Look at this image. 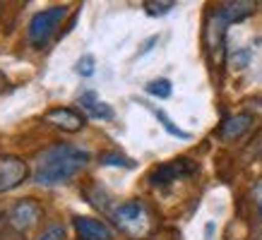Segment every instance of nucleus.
<instances>
[{
  "mask_svg": "<svg viewBox=\"0 0 262 240\" xmlns=\"http://www.w3.org/2000/svg\"><path fill=\"white\" fill-rule=\"evenodd\" d=\"M89 154L72 144H53L46 152H41L34 163V180L39 185H60L75 178L87 166Z\"/></svg>",
  "mask_w": 262,
  "mask_h": 240,
  "instance_id": "1",
  "label": "nucleus"
},
{
  "mask_svg": "<svg viewBox=\"0 0 262 240\" xmlns=\"http://www.w3.org/2000/svg\"><path fill=\"white\" fill-rule=\"evenodd\" d=\"M113 224L118 226L120 233H125L130 240H144L149 238L154 231V214L149 211V207L140 200L123 202L113 209Z\"/></svg>",
  "mask_w": 262,
  "mask_h": 240,
  "instance_id": "2",
  "label": "nucleus"
},
{
  "mask_svg": "<svg viewBox=\"0 0 262 240\" xmlns=\"http://www.w3.org/2000/svg\"><path fill=\"white\" fill-rule=\"evenodd\" d=\"M68 15V8L65 5H53L48 10H41L29 19V27H27V39L34 48H43L48 41L53 39V34L58 32L60 22Z\"/></svg>",
  "mask_w": 262,
  "mask_h": 240,
  "instance_id": "3",
  "label": "nucleus"
},
{
  "mask_svg": "<svg viewBox=\"0 0 262 240\" xmlns=\"http://www.w3.org/2000/svg\"><path fill=\"white\" fill-rule=\"evenodd\" d=\"M226 29H229V19L219 12V8L212 10L207 15L205 22V48L207 56L214 65H222L224 53H226Z\"/></svg>",
  "mask_w": 262,
  "mask_h": 240,
  "instance_id": "4",
  "label": "nucleus"
},
{
  "mask_svg": "<svg viewBox=\"0 0 262 240\" xmlns=\"http://www.w3.org/2000/svg\"><path fill=\"white\" fill-rule=\"evenodd\" d=\"M198 171V163L190 159H173L168 163H161L149 173V183L157 185V187H164V185H171L176 180H183V178L192 176Z\"/></svg>",
  "mask_w": 262,
  "mask_h": 240,
  "instance_id": "5",
  "label": "nucleus"
},
{
  "mask_svg": "<svg viewBox=\"0 0 262 240\" xmlns=\"http://www.w3.org/2000/svg\"><path fill=\"white\" fill-rule=\"evenodd\" d=\"M41 219V204L34 200H22L17 202L15 207L10 209L8 214V224L15 228L17 233H27L32 226L39 224Z\"/></svg>",
  "mask_w": 262,
  "mask_h": 240,
  "instance_id": "6",
  "label": "nucleus"
},
{
  "mask_svg": "<svg viewBox=\"0 0 262 240\" xmlns=\"http://www.w3.org/2000/svg\"><path fill=\"white\" fill-rule=\"evenodd\" d=\"M27 178V163L17 156H0V195L19 187Z\"/></svg>",
  "mask_w": 262,
  "mask_h": 240,
  "instance_id": "7",
  "label": "nucleus"
},
{
  "mask_svg": "<svg viewBox=\"0 0 262 240\" xmlns=\"http://www.w3.org/2000/svg\"><path fill=\"white\" fill-rule=\"evenodd\" d=\"M75 231L80 240H111V228L92 216H77L75 219Z\"/></svg>",
  "mask_w": 262,
  "mask_h": 240,
  "instance_id": "8",
  "label": "nucleus"
},
{
  "mask_svg": "<svg viewBox=\"0 0 262 240\" xmlns=\"http://www.w3.org/2000/svg\"><path fill=\"white\" fill-rule=\"evenodd\" d=\"M46 120L51 125L65 130V132H80L84 128V115H80L72 108H53L46 113Z\"/></svg>",
  "mask_w": 262,
  "mask_h": 240,
  "instance_id": "9",
  "label": "nucleus"
},
{
  "mask_svg": "<svg viewBox=\"0 0 262 240\" xmlns=\"http://www.w3.org/2000/svg\"><path fill=\"white\" fill-rule=\"evenodd\" d=\"M80 106L84 108V113H87L89 118H96V120H111L113 118V108L108 104H103L94 91H84V94L80 96Z\"/></svg>",
  "mask_w": 262,
  "mask_h": 240,
  "instance_id": "10",
  "label": "nucleus"
},
{
  "mask_svg": "<svg viewBox=\"0 0 262 240\" xmlns=\"http://www.w3.org/2000/svg\"><path fill=\"white\" fill-rule=\"evenodd\" d=\"M250 123H253V118H250L248 113L229 115V118L222 123V128H219V137H222V139H238V137L250 128Z\"/></svg>",
  "mask_w": 262,
  "mask_h": 240,
  "instance_id": "11",
  "label": "nucleus"
},
{
  "mask_svg": "<svg viewBox=\"0 0 262 240\" xmlns=\"http://www.w3.org/2000/svg\"><path fill=\"white\" fill-rule=\"evenodd\" d=\"M255 10H257V3H253V0H238V3H224V5H219V12L229 19V24L246 19V17L253 15Z\"/></svg>",
  "mask_w": 262,
  "mask_h": 240,
  "instance_id": "12",
  "label": "nucleus"
},
{
  "mask_svg": "<svg viewBox=\"0 0 262 240\" xmlns=\"http://www.w3.org/2000/svg\"><path fill=\"white\" fill-rule=\"evenodd\" d=\"M154 115L159 118V123L164 125V130H166L168 135H173V137H178V139H190V132H185V130H181L178 125H173V120L168 118L164 111H159V108H154Z\"/></svg>",
  "mask_w": 262,
  "mask_h": 240,
  "instance_id": "13",
  "label": "nucleus"
},
{
  "mask_svg": "<svg viewBox=\"0 0 262 240\" xmlns=\"http://www.w3.org/2000/svg\"><path fill=\"white\" fill-rule=\"evenodd\" d=\"M250 204H253V211H255V221L262 228V178L255 180L253 187H250Z\"/></svg>",
  "mask_w": 262,
  "mask_h": 240,
  "instance_id": "14",
  "label": "nucleus"
},
{
  "mask_svg": "<svg viewBox=\"0 0 262 240\" xmlns=\"http://www.w3.org/2000/svg\"><path fill=\"white\" fill-rule=\"evenodd\" d=\"M103 166H120V168H135V161L123 156V154H101V159H99Z\"/></svg>",
  "mask_w": 262,
  "mask_h": 240,
  "instance_id": "15",
  "label": "nucleus"
},
{
  "mask_svg": "<svg viewBox=\"0 0 262 240\" xmlns=\"http://www.w3.org/2000/svg\"><path fill=\"white\" fill-rule=\"evenodd\" d=\"M147 94L159 96V99H168L171 96V82L168 80H151L147 84Z\"/></svg>",
  "mask_w": 262,
  "mask_h": 240,
  "instance_id": "16",
  "label": "nucleus"
},
{
  "mask_svg": "<svg viewBox=\"0 0 262 240\" xmlns=\"http://www.w3.org/2000/svg\"><path fill=\"white\" fill-rule=\"evenodd\" d=\"M171 8H176V3H171V0H166V3L147 0V3H144V12H147V15H151V17L166 15V12H171Z\"/></svg>",
  "mask_w": 262,
  "mask_h": 240,
  "instance_id": "17",
  "label": "nucleus"
},
{
  "mask_svg": "<svg viewBox=\"0 0 262 240\" xmlns=\"http://www.w3.org/2000/svg\"><path fill=\"white\" fill-rule=\"evenodd\" d=\"M246 159L248 161H262V130L255 132V137L246 147Z\"/></svg>",
  "mask_w": 262,
  "mask_h": 240,
  "instance_id": "18",
  "label": "nucleus"
},
{
  "mask_svg": "<svg viewBox=\"0 0 262 240\" xmlns=\"http://www.w3.org/2000/svg\"><path fill=\"white\" fill-rule=\"evenodd\" d=\"M39 240H65V228H63L60 224L48 226L46 231L39 235Z\"/></svg>",
  "mask_w": 262,
  "mask_h": 240,
  "instance_id": "19",
  "label": "nucleus"
},
{
  "mask_svg": "<svg viewBox=\"0 0 262 240\" xmlns=\"http://www.w3.org/2000/svg\"><path fill=\"white\" fill-rule=\"evenodd\" d=\"M77 72H80L82 77H92V75H94V58L82 56L80 60H77Z\"/></svg>",
  "mask_w": 262,
  "mask_h": 240,
  "instance_id": "20",
  "label": "nucleus"
},
{
  "mask_svg": "<svg viewBox=\"0 0 262 240\" xmlns=\"http://www.w3.org/2000/svg\"><path fill=\"white\" fill-rule=\"evenodd\" d=\"M248 63H250V51H248V48H243V51H236V53L231 56V65H233L236 70L246 67Z\"/></svg>",
  "mask_w": 262,
  "mask_h": 240,
  "instance_id": "21",
  "label": "nucleus"
},
{
  "mask_svg": "<svg viewBox=\"0 0 262 240\" xmlns=\"http://www.w3.org/2000/svg\"><path fill=\"white\" fill-rule=\"evenodd\" d=\"M5 84H8V80H5V75L0 72V94H3V89H5Z\"/></svg>",
  "mask_w": 262,
  "mask_h": 240,
  "instance_id": "22",
  "label": "nucleus"
}]
</instances>
